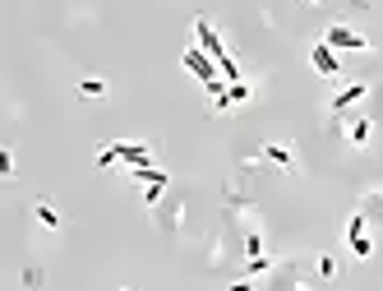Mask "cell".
Instances as JSON below:
<instances>
[{
	"label": "cell",
	"instance_id": "obj_1",
	"mask_svg": "<svg viewBox=\"0 0 383 291\" xmlns=\"http://www.w3.org/2000/svg\"><path fill=\"white\" fill-rule=\"evenodd\" d=\"M194 37H199V46L218 61V70H222V79L227 83H240V65H235V56L222 46V37H218V28L208 24V19H194Z\"/></svg>",
	"mask_w": 383,
	"mask_h": 291
},
{
	"label": "cell",
	"instance_id": "obj_2",
	"mask_svg": "<svg viewBox=\"0 0 383 291\" xmlns=\"http://www.w3.org/2000/svg\"><path fill=\"white\" fill-rule=\"evenodd\" d=\"M111 162L143 167V162H153V143H102V153H97V167H111Z\"/></svg>",
	"mask_w": 383,
	"mask_h": 291
},
{
	"label": "cell",
	"instance_id": "obj_3",
	"mask_svg": "<svg viewBox=\"0 0 383 291\" xmlns=\"http://www.w3.org/2000/svg\"><path fill=\"white\" fill-rule=\"evenodd\" d=\"M323 42H328L332 51H369V37H360L356 28H347V24H328L323 28Z\"/></svg>",
	"mask_w": 383,
	"mask_h": 291
},
{
	"label": "cell",
	"instance_id": "obj_4",
	"mask_svg": "<svg viewBox=\"0 0 383 291\" xmlns=\"http://www.w3.org/2000/svg\"><path fill=\"white\" fill-rule=\"evenodd\" d=\"M310 65H314V70L323 74V79H342V74H347V65H342V56L332 51L328 42H314V46H310Z\"/></svg>",
	"mask_w": 383,
	"mask_h": 291
},
{
	"label": "cell",
	"instance_id": "obj_5",
	"mask_svg": "<svg viewBox=\"0 0 383 291\" xmlns=\"http://www.w3.org/2000/svg\"><path fill=\"white\" fill-rule=\"evenodd\" d=\"M180 61H185V70H194V79H199V83H213V79L222 74V70H218V61H213V56L203 51V46H185Z\"/></svg>",
	"mask_w": 383,
	"mask_h": 291
},
{
	"label": "cell",
	"instance_id": "obj_6",
	"mask_svg": "<svg viewBox=\"0 0 383 291\" xmlns=\"http://www.w3.org/2000/svg\"><path fill=\"white\" fill-rule=\"evenodd\" d=\"M365 97H369V83H365V79H356V83H347V88L332 97V102H328V111H332V116H342V111H351V106H360Z\"/></svg>",
	"mask_w": 383,
	"mask_h": 291
},
{
	"label": "cell",
	"instance_id": "obj_7",
	"mask_svg": "<svg viewBox=\"0 0 383 291\" xmlns=\"http://www.w3.org/2000/svg\"><path fill=\"white\" fill-rule=\"evenodd\" d=\"M369 134H374V121H369V111H365V116H356V121L347 125V143H351V148H365Z\"/></svg>",
	"mask_w": 383,
	"mask_h": 291
},
{
	"label": "cell",
	"instance_id": "obj_8",
	"mask_svg": "<svg viewBox=\"0 0 383 291\" xmlns=\"http://www.w3.org/2000/svg\"><path fill=\"white\" fill-rule=\"evenodd\" d=\"M263 158L277 162L282 171H296V153H291V143H263Z\"/></svg>",
	"mask_w": 383,
	"mask_h": 291
},
{
	"label": "cell",
	"instance_id": "obj_9",
	"mask_svg": "<svg viewBox=\"0 0 383 291\" xmlns=\"http://www.w3.org/2000/svg\"><path fill=\"white\" fill-rule=\"evenodd\" d=\"M33 218L42 222L46 231H61V213H56V203H46V199H37L33 203Z\"/></svg>",
	"mask_w": 383,
	"mask_h": 291
},
{
	"label": "cell",
	"instance_id": "obj_10",
	"mask_svg": "<svg viewBox=\"0 0 383 291\" xmlns=\"http://www.w3.org/2000/svg\"><path fill=\"white\" fill-rule=\"evenodd\" d=\"M347 240H351V255H356V259H369V255H374V245H369L365 231H360V236H347Z\"/></svg>",
	"mask_w": 383,
	"mask_h": 291
},
{
	"label": "cell",
	"instance_id": "obj_11",
	"mask_svg": "<svg viewBox=\"0 0 383 291\" xmlns=\"http://www.w3.org/2000/svg\"><path fill=\"white\" fill-rule=\"evenodd\" d=\"M106 93V79H83L78 83V97H102Z\"/></svg>",
	"mask_w": 383,
	"mask_h": 291
},
{
	"label": "cell",
	"instance_id": "obj_12",
	"mask_svg": "<svg viewBox=\"0 0 383 291\" xmlns=\"http://www.w3.org/2000/svg\"><path fill=\"white\" fill-rule=\"evenodd\" d=\"M231 102H235V106L250 102V83H245V79H240V83H231Z\"/></svg>",
	"mask_w": 383,
	"mask_h": 291
},
{
	"label": "cell",
	"instance_id": "obj_13",
	"mask_svg": "<svg viewBox=\"0 0 383 291\" xmlns=\"http://www.w3.org/2000/svg\"><path fill=\"white\" fill-rule=\"evenodd\" d=\"M319 273H323V277H337V259H332V255H319Z\"/></svg>",
	"mask_w": 383,
	"mask_h": 291
},
{
	"label": "cell",
	"instance_id": "obj_14",
	"mask_svg": "<svg viewBox=\"0 0 383 291\" xmlns=\"http://www.w3.org/2000/svg\"><path fill=\"white\" fill-rule=\"evenodd\" d=\"M245 273H250V277H259V273H268V259H250V264H245Z\"/></svg>",
	"mask_w": 383,
	"mask_h": 291
},
{
	"label": "cell",
	"instance_id": "obj_15",
	"mask_svg": "<svg viewBox=\"0 0 383 291\" xmlns=\"http://www.w3.org/2000/svg\"><path fill=\"white\" fill-rule=\"evenodd\" d=\"M0 171H5V176H14V153H9V148H0Z\"/></svg>",
	"mask_w": 383,
	"mask_h": 291
},
{
	"label": "cell",
	"instance_id": "obj_16",
	"mask_svg": "<svg viewBox=\"0 0 383 291\" xmlns=\"http://www.w3.org/2000/svg\"><path fill=\"white\" fill-rule=\"evenodd\" d=\"M162 190L166 185H148V190H143V203H157V199H162Z\"/></svg>",
	"mask_w": 383,
	"mask_h": 291
},
{
	"label": "cell",
	"instance_id": "obj_17",
	"mask_svg": "<svg viewBox=\"0 0 383 291\" xmlns=\"http://www.w3.org/2000/svg\"><path fill=\"white\" fill-rule=\"evenodd\" d=\"M231 291H250V282H235V287H231Z\"/></svg>",
	"mask_w": 383,
	"mask_h": 291
},
{
	"label": "cell",
	"instance_id": "obj_18",
	"mask_svg": "<svg viewBox=\"0 0 383 291\" xmlns=\"http://www.w3.org/2000/svg\"><path fill=\"white\" fill-rule=\"evenodd\" d=\"M300 5H319V0H300Z\"/></svg>",
	"mask_w": 383,
	"mask_h": 291
},
{
	"label": "cell",
	"instance_id": "obj_19",
	"mask_svg": "<svg viewBox=\"0 0 383 291\" xmlns=\"http://www.w3.org/2000/svg\"><path fill=\"white\" fill-rule=\"evenodd\" d=\"M116 291H125V287H116Z\"/></svg>",
	"mask_w": 383,
	"mask_h": 291
}]
</instances>
